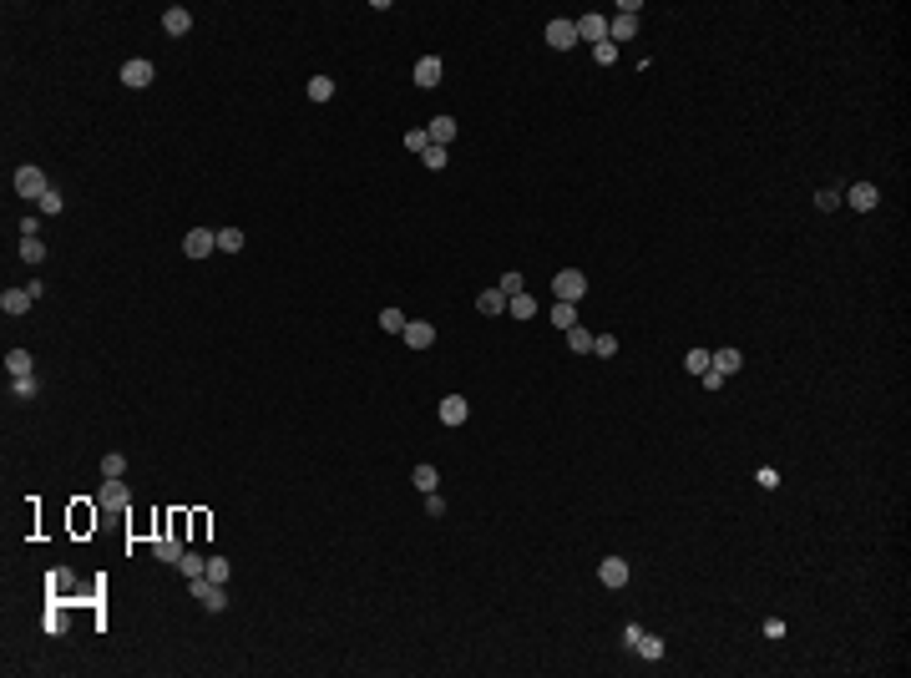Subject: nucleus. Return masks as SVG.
I'll return each instance as SVG.
<instances>
[{"mask_svg": "<svg viewBox=\"0 0 911 678\" xmlns=\"http://www.w3.org/2000/svg\"><path fill=\"white\" fill-rule=\"evenodd\" d=\"M552 294H557L562 304H578V299L588 294V273H583V268H562V273L552 278Z\"/></svg>", "mask_w": 911, "mask_h": 678, "instance_id": "f257e3e1", "label": "nucleus"}, {"mask_svg": "<svg viewBox=\"0 0 911 678\" xmlns=\"http://www.w3.org/2000/svg\"><path fill=\"white\" fill-rule=\"evenodd\" d=\"M96 501H101V512H127V506H132V491H127L122 476H106V486L96 491Z\"/></svg>", "mask_w": 911, "mask_h": 678, "instance_id": "f03ea898", "label": "nucleus"}, {"mask_svg": "<svg viewBox=\"0 0 911 678\" xmlns=\"http://www.w3.org/2000/svg\"><path fill=\"white\" fill-rule=\"evenodd\" d=\"M46 188H51V183H46L41 167H31V162H26V167H16V193H21V198H36V203H41V198H46Z\"/></svg>", "mask_w": 911, "mask_h": 678, "instance_id": "7ed1b4c3", "label": "nucleus"}, {"mask_svg": "<svg viewBox=\"0 0 911 678\" xmlns=\"http://www.w3.org/2000/svg\"><path fill=\"white\" fill-rule=\"evenodd\" d=\"M188 587H193V597H198V602H203L208 612H223V607H228V592H223V582H208V577H193Z\"/></svg>", "mask_w": 911, "mask_h": 678, "instance_id": "20e7f679", "label": "nucleus"}, {"mask_svg": "<svg viewBox=\"0 0 911 678\" xmlns=\"http://www.w3.org/2000/svg\"><path fill=\"white\" fill-rule=\"evenodd\" d=\"M547 46H552V51H573V46H578V21H567V16L547 21Z\"/></svg>", "mask_w": 911, "mask_h": 678, "instance_id": "39448f33", "label": "nucleus"}, {"mask_svg": "<svg viewBox=\"0 0 911 678\" xmlns=\"http://www.w3.org/2000/svg\"><path fill=\"white\" fill-rule=\"evenodd\" d=\"M401 339H406L411 350H431V345H436V324H426V319H406Z\"/></svg>", "mask_w": 911, "mask_h": 678, "instance_id": "423d86ee", "label": "nucleus"}, {"mask_svg": "<svg viewBox=\"0 0 911 678\" xmlns=\"http://www.w3.org/2000/svg\"><path fill=\"white\" fill-rule=\"evenodd\" d=\"M152 61L147 56H132V61H122V86H152Z\"/></svg>", "mask_w": 911, "mask_h": 678, "instance_id": "0eeeda50", "label": "nucleus"}, {"mask_svg": "<svg viewBox=\"0 0 911 678\" xmlns=\"http://www.w3.org/2000/svg\"><path fill=\"white\" fill-rule=\"evenodd\" d=\"M213 248H218V233H213V228H193V233L183 238V253H188V258H208Z\"/></svg>", "mask_w": 911, "mask_h": 678, "instance_id": "6e6552de", "label": "nucleus"}, {"mask_svg": "<svg viewBox=\"0 0 911 678\" xmlns=\"http://www.w3.org/2000/svg\"><path fill=\"white\" fill-rule=\"evenodd\" d=\"M840 203H850L856 213H871V208L881 203V193H876V183H856L850 193H840Z\"/></svg>", "mask_w": 911, "mask_h": 678, "instance_id": "1a4fd4ad", "label": "nucleus"}, {"mask_svg": "<svg viewBox=\"0 0 911 678\" xmlns=\"http://www.w3.org/2000/svg\"><path fill=\"white\" fill-rule=\"evenodd\" d=\"M598 582H603V587H628V562H623V557H603Z\"/></svg>", "mask_w": 911, "mask_h": 678, "instance_id": "9d476101", "label": "nucleus"}, {"mask_svg": "<svg viewBox=\"0 0 911 678\" xmlns=\"http://www.w3.org/2000/svg\"><path fill=\"white\" fill-rule=\"evenodd\" d=\"M466 415H471V405L461 400V395H446V400H441V425L456 430V425H466Z\"/></svg>", "mask_w": 911, "mask_h": 678, "instance_id": "9b49d317", "label": "nucleus"}, {"mask_svg": "<svg viewBox=\"0 0 911 678\" xmlns=\"http://www.w3.org/2000/svg\"><path fill=\"white\" fill-rule=\"evenodd\" d=\"M578 41H588V46L608 41V16H578Z\"/></svg>", "mask_w": 911, "mask_h": 678, "instance_id": "f8f14e48", "label": "nucleus"}, {"mask_svg": "<svg viewBox=\"0 0 911 678\" xmlns=\"http://www.w3.org/2000/svg\"><path fill=\"white\" fill-rule=\"evenodd\" d=\"M441 71H446V66H441V56H421V61H416V86H426V91H431V86H441Z\"/></svg>", "mask_w": 911, "mask_h": 678, "instance_id": "ddd939ff", "label": "nucleus"}, {"mask_svg": "<svg viewBox=\"0 0 911 678\" xmlns=\"http://www.w3.org/2000/svg\"><path fill=\"white\" fill-rule=\"evenodd\" d=\"M426 137H431L436 147H451V142H456V117H446V111H441V117L426 127Z\"/></svg>", "mask_w": 911, "mask_h": 678, "instance_id": "4468645a", "label": "nucleus"}, {"mask_svg": "<svg viewBox=\"0 0 911 678\" xmlns=\"http://www.w3.org/2000/svg\"><path fill=\"white\" fill-rule=\"evenodd\" d=\"M162 31H167V36H188V31H193V16H188L183 6H173V11H162Z\"/></svg>", "mask_w": 911, "mask_h": 678, "instance_id": "2eb2a0df", "label": "nucleus"}, {"mask_svg": "<svg viewBox=\"0 0 911 678\" xmlns=\"http://www.w3.org/2000/svg\"><path fill=\"white\" fill-rule=\"evenodd\" d=\"M476 309H481L486 319H496V314H506V294H501V289H481V294H476Z\"/></svg>", "mask_w": 911, "mask_h": 678, "instance_id": "dca6fc26", "label": "nucleus"}, {"mask_svg": "<svg viewBox=\"0 0 911 678\" xmlns=\"http://www.w3.org/2000/svg\"><path fill=\"white\" fill-rule=\"evenodd\" d=\"M633 36H638V21H633V16H613V21H608V41H613V46H618V41H633Z\"/></svg>", "mask_w": 911, "mask_h": 678, "instance_id": "f3484780", "label": "nucleus"}, {"mask_svg": "<svg viewBox=\"0 0 911 678\" xmlns=\"http://www.w3.org/2000/svg\"><path fill=\"white\" fill-rule=\"evenodd\" d=\"M31 299H36L31 289H6V294H0V309H6V314H26Z\"/></svg>", "mask_w": 911, "mask_h": 678, "instance_id": "a211bd4d", "label": "nucleus"}, {"mask_svg": "<svg viewBox=\"0 0 911 678\" xmlns=\"http://www.w3.org/2000/svg\"><path fill=\"white\" fill-rule=\"evenodd\" d=\"M562 334H567V350H573V355H593V334H588L583 324H573V329H562Z\"/></svg>", "mask_w": 911, "mask_h": 678, "instance_id": "6ab92c4d", "label": "nucleus"}, {"mask_svg": "<svg viewBox=\"0 0 911 678\" xmlns=\"http://www.w3.org/2000/svg\"><path fill=\"white\" fill-rule=\"evenodd\" d=\"M411 481H416V491H426V496H431V491H436V486H441V471H436V466H426V461H421V466H416V471H411Z\"/></svg>", "mask_w": 911, "mask_h": 678, "instance_id": "aec40b11", "label": "nucleus"}, {"mask_svg": "<svg viewBox=\"0 0 911 678\" xmlns=\"http://www.w3.org/2000/svg\"><path fill=\"white\" fill-rule=\"evenodd\" d=\"M152 552H157L162 562H183V542H178V532H173V537H157V542H152Z\"/></svg>", "mask_w": 911, "mask_h": 678, "instance_id": "412c9836", "label": "nucleus"}, {"mask_svg": "<svg viewBox=\"0 0 911 678\" xmlns=\"http://www.w3.org/2000/svg\"><path fill=\"white\" fill-rule=\"evenodd\" d=\"M739 365H745V360H739V350H734V345H724V350H714V370H719V375H734V370H739Z\"/></svg>", "mask_w": 911, "mask_h": 678, "instance_id": "4be33fe9", "label": "nucleus"}, {"mask_svg": "<svg viewBox=\"0 0 911 678\" xmlns=\"http://www.w3.org/2000/svg\"><path fill=\"white\" fill-rule=\"evenodd\" d=\"M506 309L517 314V319H532V314H537V299H532V294L522 289V294H511V299H506Z\"/></svg>", "mask_w": 911, "mask_h": 678, "instance_id": "5701e85b", "label": "nucleus"}, {"mask_svg": "<svg viewBox=\"0 0 911 678\" xmlns=\"http://www.w3.org/2000/svg\"><path fill=\"white\" fill-rule=\"evenodd\" d=\"M203 577L208 582H228V577H233V562H228V557H208V572Z\"/></svg>", "mask_w": 911, "mask_h": 678, "instance_id": "b1692460", "label": "nucleus"}, {"mask_svg": "<svg viewBox=\"0 0 911 678\" xmlns=\"http://www.w3.org/2000/svg\"><path fill=\"white\" fill-rule=\"evenodd\" d=\"M6 375H16V380L31 375V350H11V355H6Z\"/></svg>", "mask_w": 911, "mask_h": 678, "instance_id": "393cba45", "label": "nucleus"}, {"mask_svg": "<svg viewBox=\"0 0 911 678\" xmlns=\"http://www.w3.org/2000/svg\"><path fill=\"white\" fill-rule=\"evenodd\" d=\"M633 653H638V658H663V638H653V633H638Z\"/></svg>", "mask_w": 911, "mask_h": 678, "instance_id": "a878e982", "label": "nucleus"}, {"mask_svg": "<svg viewBox=\"0 0 911 678\" xmlns=\"http://www.w3.org/2000/svg\"><path fill=\"white\" fill-rule=\"evenodd\" d=\"M178 572H183V577L193 582V577H203V572H208V562H203L198 552H183V562H178Z\"/></svg>", "mask_w": 911, "mask_h": 678, "instance_id": "bb28decb", "label": "nucleus"}, {"mask_svg": "<svg viewBox=\"0 0 911 678\" xmlns=\"http://www.w3.org/2000/svg\"><path fill=\"white\" fill-rule=\"evenodd\" d=\"M552 324H557V329H573V324H578V304H562V299H557V304H552Z\"/></svg>", "mask_w": 911, "mask_h": 678, "instance_id": "cd10ccee", "label": "nucleus"}, {"mask_svg": "<svg viewBox=\"0 0 911 678\" xmlns=\"http://www.w3.org/2000/svg\"><path fill=\"white\" fill-rule=\"evenodd\" d=\"M709 365H714V355H709V350H689V355H683V370H689V375H704Z\"/></svg>", "mask_w": 911, "mask_h": 678, "instance_id": "c85d7f7f", "label": "nucleus"}, {"mask_svg": "<svg viewBox=\"0 0 911 678\" xmlns=\"http://www.w3.org/2000/svg\"><path fill=\"white\" fill-rule=\"evenodd\" d=\"M593 355L598 360H613L618 355V334H593Z\"/></svg>", "mask_w": 911, "mask_h": 678, "instance_id": "c756f323", "label": "nucleus"}, {"mask_svg": "<svg viewBox=\"0 0 911 678\" xmlns=\"http://www.w3.org/2000/svg\"><path fill=\"white\" fill-rule=\"evenodd\" d=\"M380 329H385V334H401V329H406V314H401V309H380Z\"/></svg>", "mask_w": 911, "mask_h": 678, "instance_id": "7c9ffc66", "label": "nucleus"}, {"mask_svg": "<svg viewBox=\"0 0 911 678\" xmlns=\"http://www.w3.org/2000/svg\"><path fill=\"white\" fill-rule=\"evenodd\" d=\"M101 471H106V476H122V471H127V456H122V450H106V456H101Z\"/></svg>", "mask_w": 911, "mask_h": 678, "instance_id": "2f4dec72", "label": "nucleus"}, {"mask_svg": "<svg viewBox=\"0 0 911 678\" xmlns=\"http://www.w3.org/2000/svg\"><path fill=\"white\" fill-rule=\"evenodd\" d=\"M329 96H334V81L329 76H314L309 81V101H329Z\"/></svg>", "mask_w": 911, "mask_h": 678, "instance_id": "473e14b6", "label": "nucleus"}, {"mask_svg": "<svg viewBox=\"0 0 911 678\" xmlns=\"http://www.w3.org/2000/svg\"><path fill=\"white\" fill-rule=\"evenodd\" d=\"M426 147H431V137H426V127H411V132H406V152H416V157H421V152H426Z\"/></svg>", "mask_w": 911, "mask_h": 678, "instance_id": "72a5a7b5", "label": "nucleus"}, {"mask_svg": "<svg viewBox=\"0 0 911 678\" xmlns=\"http://www.w3.org/2000/svg\"><path fill=\"white\" fill-rule=\"evenodd\" d=\"M815 208H820V213H835V208H840V188H820V193H815Z\"/></svg>", "mask_w": 911, "mask_h": 678, "instance_id": "f704fd0d", "label": "nucleus"}, {"mask_svg": "<svg viewBox=\"0 0 911 678\" xmlns=\"http://www.w3.org/2000/svg\"><path fill=\"white\" fill-rule=\"evenodd\" d=\"M21 258H26V263H41V258H46V243H41V238H21Z\"/></svg>", "mask_w": 911, "mask_h": 678, "instance_id": "c9c22d12", "label": "nucleus"}, {"mask_svg": "<svg viewBox=\"0 0 911 678\" xmlns=\"http://www.w3.org/2000/svg\"><path fill=\"white\" fill-rule=\"evenodd\" d=\"M593 61H598V66H613V61H618V46H613V41H598V46H593Z\"/></svg>", "mask_w": 911, "mask_h": 678, "instance_id": "e433bc0d", "label": "nucleus"}, {"mask_svg": "<svg viewBox=\"0 0 911 678\" xmlns=\"http://www.w3.org/2000/svg\"><path fill=\"white\" fill-rule=\"evenodd\" d=\"M218 248H223V253H238V248H243V233H238V228H223V233H218Z\"/></svg>", "mask_w": 911, "mask_h": 678, "instance_id": "4c0bfd02", "label": "nucleus"}, {"mask_svg": "<svg viewBox=\"0 0 911 678\" xmlns=\"http://www.w3.org/2000/svg\"><path fill=\"white\" fill-rule=\"evenodd\" d=\"M61 208H66V198L56 193V188H46V198H41V213H46V218H56V213H61Z\"/></svg>", "mask_w": 911, "mask_h": 678, "instance_id": "58836bf2", "label": "nucleus"}, {"mask_svg": "<svg viewBox=\"0 0 911 678\" xmlns=\"http://www.w3.org/2000/svg\"><path fill=\"white\" fill-rule=\"evenodd\" d=\"M421 162L431 167V173H441V167H446V147H436V142H431V147L421 152Z\"/></svg>", "mask_w": 911, "mask_h": 678, "instance_id": "ea45409f", "label": "nucleus"}, {"mask_svg": "<svg viewBox=\"0 0 911 678\" xmlns=\"http://www.w3.org/2000/svg\"><path fill=\"white\" fill-rule=\"evenodd\" d=\"M11 390L21 395V400H31V395H36L41 385H36V375H21V380H11Z\"/></svg>", "mask_w": 911, "mask_h": 678, "instance_id": "a19ab883", "label": "nucleus"}, {"mask_svg": "<svg viewBox=\"0 0 911 678\" xmlns=\"http://www.w3.org/2000/svg\"><path fill=\"white\" fill-rule=\"evenodd\" d=\"M496 289H501V294L511 299V294H522L527 284H522V273H501V284H496Z\"/></svg>", "mask_w": 911, "mask_h": 678, "instance_id": "79ce46f5", "label": "nucleus"}, {"mask_svg": "<svg viewBox=\"0 0 911 678\" xmlns=\"http://www.w3.org/2000/svg\"><path fill=\"white\" fill-rule=\"evenodd\" d=\"M724 380H729V375H719V370H714V365H709V370H704V375H699V385H704V390H719V385H724Z\"/></svg>", "mask_w": 911, "mask_h": 678, "instance_id": "37998d69", "label": "nucleus"}, {"mask_svg": "<svg viewBox=\"0 0 911 678\" xmlns=\"http://www.w3.org/2000/svg\"><path fill=\"white\" fill-rule=\"evenodd\" d=\"M51 587L66 592V587H71V567H56V572H51Z\"/></svg>", "mask_w": 911, "mask_h": 678, "instance_id": "c03bdc74", "label": "nucleus"}, {"mask_svg": "<svg viewBox=\"0 0 911 678\" xmlns=\"http://www.w3.org/2000/svg\"><path fill=\"white\" fill-rule=\"evenodd\" d=\"M426 512H431V517H441V512H446V501H441V491H431V496H426Z\"/></svg>", "mask_w": 911, "mask_h": 678, "instance_id": "a18cd8bd", "label": "nucleus"}, {"mask_svg": "<svg viewBox=\"0 0 911 678\" xmlns=\"http://www.w3.org/2000/svg\"><path fill=\"white\" fill-rule=\"evenodd\" d=\"M765 638H785V623H780V617H765Z\"/></svg>", "mask_w": 911, "mask_h": 678, "instance_id": "49530a36", "label": "nucleus"}]
</instances>
